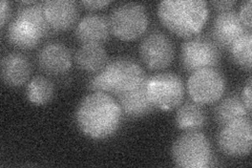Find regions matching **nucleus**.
<instances>
[{"mask_svg":"<svg viewBox=\"0 0 252 168\" xmlns=\"http://www.w3.org/2000/svg\"><path fill=\"white\" fill-rule=\"evenodd\" d=\"M206 114L202 105L194 102H186L180 106L176 114V125L184 132H196L206 124Z\"/></svg>","mask_w":252,"mask_h":168,"instance_id":"nucleus-18","label":"nucleus"},{"mask_svg":"<svg viewBox=\"0 0 252 168\" xmlns=\"http://www.w3.org/2000/svg\"><path fill=\"white\" fill-rule=\"evenodd\" d=\"M122 110L118 101L106 93L94 92L84 97L76 110L77 125L86 137L103 140L119 130Z\"/></svg>","mask_w":252,"mask_h":168,"instance_id":"nucleus-1","label":"nucleus"},{"mask_svg":"<svg viewBox=\"0 0 252 168\" xmlns=\"http://www.w3.org/2000/svg\"><path fill=\"white\" fill-rule=\"evenodd\" d=\"M146 81L147 79L135 90L117 96L118 103L124 116L128 118H141L151 114L156 108L147 95Z\"/></svg>","mask_w":252,"mask_h":168,"instance_id":"nucleus-15","label":"nucleus"},{"mask_svg":"<svg viewBox=\"0 0 252 168\" xmlns=\"http://www.w3.org/2000/svg\"><path fill=\"white\" fill-rule=\"evenodd\" d=\"M173 162L178 167L205 168L211 163V145L203 133L186 132L171 147Z\"/></svg>","mask_w":252,"mask_h":168,"instance_id":"nucleus-4","label":"nucleus"},{"mask_svg":"<svg viewBox=\"0 0 252 168\" xmlns=\"http://www.w3.org/2000/svg\"><path fill=\"white\" fill-rule=\"evenodd\" d=\"M38 66L44 73L63 75L72 67V53L67 46L59 42L45 44L37 56Z\"/></svg>","mask_w":252,"mask_h":168,"instance_id":"nucleus-12","label":"nucleus"},{"mask_svg":"<svg viewBox=\"0 0 252 168\" xmlns=\"http://www.w3.org/2000/svg\"><path fill=\"white\" fill-rule=\"evenodd\" d=\"M251 0L244 1L241 5L240 12L238 13L240 20L242 21L243 26L245 27L248 31H251L252 23H251Z\"/></svg>","mask_w":252,"mask_h":168,"instance_id":"nucleus-24","label":"nucleus"},{"mask_svg":"<svg viewBox=\"0 0 252 168\" xmlns=\"http://www.w3.org/2000/svg\"><path fill=\"white\" fill-rule=\"evenodd\" d=\"M10 14H11L10 3L2 0V1L0 2V25H1V28H3L6 21L9 20Z\"/></svg>","mask_w":252,"mask_h":168,"instance_id":"nucleus-28","label":"nucleus"},{"mask_svg":"<svg viewBox=\"0 0 252 168\" xmlns=\"http://www.w3.org/2000/svg\"><path fill=\"white\" fill-rule=\"evenodd\" d=\"M220 149L226 156L246 157L250 154L252 133L250 119L242 118L223 125L218 138Z\"/></svg>","mask_w":252,"mask_h":168,"instance_id":"nucleus-9","label":"nucleus"},{"mask_svg":"<svg viewBox=\"0 0 252 168\" xmlns=\"http://www.w3.org/2000/svg\"><path fill=\"white\" fill-rule=\"evenodd\" d=\"M77 67L88 73L96 74L107 65V54L102 44H82L75 54Z\"/></svg>","mask_w":252,"mask_h":168,"instance_id":"nucleus-17","label":"nucleus"},{"mask_svg":"<svg viewBox=\"0 0 252 168\" xmlns=\"http://www.w3.org/2000/svg\"><path fill=\"white\" fill-rule=\"evenodd\" d=\"M112 33L109 18L105 15L91 13L77 23L75 35L82 44L98 43L102 44Z\"/></svg>","mask_w":252,"mask_h":168,"instance_id":"nucleus-14","label":"nucleus"},{"mask_svg":"<svg viewBox=\"0 0 252 168\" xmlns=\"http://www.w3.org/2000/svg\"><path fill=\"white\" fill-rule=\"evenodd\" d=\"M250 111L238 95H230L219 102L215 108V120L220 125H225L235 120L247 118Z\"/></svg>","mask_w":252,"mask_h":168,"instance_id":"nucleus-19","label":"nucleus"},{"mask_svg":"<svg viewBox=\"0 0 252 168\" xmlns=\"http://www.w3.org/2000/svg\"><path fill=\"white\" fill-rule=\"evenodd\" d=\"M158 16L173 34L189 38L199 34L208 18L204 0H164L158 4Z\"/></svg>","mask_w":252,"mask_h":168,"instance_id":"nucleus-2","label":"nucleus"},{"mask_svg":"<svg viewBox=\"0 0 252 168\" xmlns=\"http://www.w3.org/2000/svg\"><path fill=\"white\" fill-rule=\"evenodd\" d=\"M15 17L27 23L42 39L49 35L52 30L45 18L43 2L35 1L32 4L21 5Z\"/></svg>","mask_w":252,"mask_h":168,"instance_id":"nucleus-20","label":"nucleus"},{"mask_svg":"<svg viewBox=\"0 0 252 168\" xmlns=\"http://www.w3.org/2000/svg\"><path fill=\"white\" fill-rule=\"evenodd\" d=\"M246 32L248 30L243 26L238 13L226 11L216 16L212 25V40L218 46L230 49L236 40Z\"/></svg>","mask_w":252,"mask_h":168,"instance_id":"nucleus-11","label":"nucleus"},{"mask_svg":"<svg viewBox=\"0 0 252 168\" xmlns=\"http://www.w3.org/2000/svg\"><path fill=\"white\" fill-rule=\"evenodd\" d=\"M55 94V87L49 78L36 76L31 80L27 87L28 100L34 105H44L49 103Z\"/></svg>","mask_w":252,"mask_h":168,"instance_id":"nucleus-22","label":"nucleus"},{"mask_svg":"<svg viewBox=\"0 0 252 168\" xmlns=\"http://www.w3.org/2000/svg\"><path fill=\"white\" fill-rule=\"evenodd\" d=\"M110 1L108 0H88V1H81L80 4L88 10H99L103 9L106 5H108Z\"/></svg>","mask_w":252,"mask_h":168,"instance_id":"nucleus-27","label":"nucleus"},{"mask_svg":"<svg viewBox=\"0 0 252 168\" xmlns=\"http://www.w3.org/2000/svg\"><path fill=\"white\" fill-rule=\"evenodd\" d=\"M112 33L120 40L131 41L143 35L148 27V14L144 5L137 2L118 4L109 16Z\"/></svg>","mask_w":252,"mask_h":168,"instance_id":"nucleus-5","label":"nucleus"},{"mask_svg":"<svg viewBox=\"0 0 252 168\" xmlns=\"http://www.w3.org/2000/svg\"><path fill=\"white\" fill-rule=\"evenodd\" d=\"M146 91L155 107L165 111L178 107L182 103L185 94L182 79L177 74L168 71L148 78Z\"/></svg>","mask_w":252,"mask_h":168,"instance_id":"nucleus-6","label":"nucleus"},{"mask_svg":"<svg viewBox=\"0 0 252 168\" xmlns=\"http://www.w3.org/2000/svg\"><path fill=\"white\" fill-rule=\"evenodd\" d=\"M143 68L128 58H117L107 62L105 67L94 74L88 83L89 90L113 93L116 96L135 90L146 80Z\"/></svg>","mask_w":252,"mask_h":168,"instance_id":"nucleus-3","label":"nucleus"},{"mask_svg":"<svg viewBox=\"0 0 252 168\" xmlns=\"http://www.w3.org/2000/svg\"><path fill=\"white\" fill-rule=\"evenodd\" d=\"M226 90L224 76L214 67L192 71L187 80V92L191 100L200 105L218 102Z\"/></svg>","mask_w":252,"mask_h":168,"instance_id":"nucleus-8","label":"nucleus"},{"mask_svg":"<svg viewBox=\"0 0 252 168\" xmlns=\"http://www.w3.org/2000/svg\"><path fill=\"white\" fill-rule=\"evenodd\" d=\"M210 4L215 10L222 13L226 11H230L232 9V6L235 4V1L234 0H220V1L217 0V1H211Z\"/></svg>","mask_w":252,"mask_h":168,"instance_id":"nucleus-25","label":"nucleus"},{"mask_svg":"<svg viewBox=\"0 0 252 168\" xmlns=\"http://www.w3.org/2000/svg\"><path fill=\"white\" fill-rule=\"evenodd\" d=\"M251 85H252V80L251 78H249L248 82L246 84V86L243 89L242 95H241V99L245 104L246 108L248 109V111L251 113Z\"/></svg>","mask_w":252,"mask_h":168,"instance_id":"nucleus-26","label":"nucleus"},{"mask_svg":"<svg viewBox=\"0 0 252 168\" xmlns=\"http://www.w3.org/2000/svg\"><path fill=\"white\" fill-rule=\"evenodd\" d=\"M41 37L29 27L27 23L18 18H14L7 28V40L15 47L29 50L37 46L41 41Z\"/></svg>","mask_w":252,"mask_h":168,"instance_id":"nucleus-21","label":"nucleus"},{"mask_svg":"<svg viewBox=\"0 0 252 168\" xmlns=\"http://www.w3.org/2000/svg\"><path fill=\"white\" fill-rule=\"evenodd\" d=\"M31 76V63L19 53H11L1 59L2 81L11 87L25 85Z\"/></svg>","mask_w":252,"mask_h":168,"instance_id":"nucleus-16","label":"nucleus"},{"mask_svg":"<svg viewBox=\"0 0 252 168\" xmlns=\"http://www.w3.org/2000/svg\"><path fill=\"white\" fill-rule=\"evenodd\" d=\"M45 18L52 30L66 31L73 28L79 19L78 3L73 0H47L43 2Z\"/></svg>","mask_w":252,"mask_h":168,"instance_id":"nucleus-13","label":"nucleus"},{"mask_svg":"<svg viewBox=\"0 0 252 168\" xmlns=\"http://www.w3.org/2000/svg\"><path fill=\"white\" fill-rule=\"evenodd\" d=\"M142 61L151 69H164L170 66L175 57V46L171 39L160 31L146 35L140 43Z\"/></svg>","mask_w":252,"mask_h":168,"instance_id":"nucleus-10","label":"nucleus"},{"mask_svg":"<svg viewBox=\"0 0 252 168\" xmlns=\"http://www.w3.org/2000/svg\"><path fill=\"white\" fill-rule=\"evenodd\" d=\"M220 58L219 46L207 36L186 38L181 46V65L187 71L216 67Z\"/></svg>","mask_w":252,"mask_h":168,"instance_id":"nucleus-7","label":"nucleus"},{"mask_svg":"<svg viewBox=\"0 0 252 168\" xmlns=\"http://www.w3.org/2000/svg\"><path fill=\"white\" fill-rule=\"evenodd\" d=\"M251 43L252 35L251 31L246 32L231 45L230 53L233 61L241 67L247 70L251 69Z\"/></svg>","mask_w":252,"mask_h":168,"instance_id":"nucleus-23","label":"nucleus"}]
</instances>
